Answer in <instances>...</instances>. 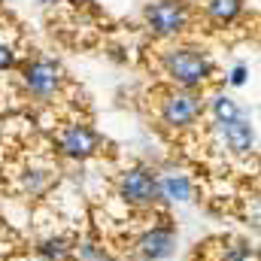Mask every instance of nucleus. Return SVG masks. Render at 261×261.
Masks as SVG:
<instances>
[{
    "instance_id": "1",
    "label": "nucleus",
    "mask_w": 261,
    "mask_h": 261,
    "mask_svg": "<svg viewBox=\"0 0 261 261\" xmlns=\"http://www.w3.org/2000/svg\"><path fill=\"white\" fill-rule=\"evenodd\" d=\"M161 64L167 70V76L173 79L176 88H186V91H197L210 82L213 76V64L203 52H197L192 46H173L161 55Z\"/></svg>"
},
{
    "instance_id": "2",
    "label": "nucleus",
    "mask_w": 261,
    "mask_h": 261,
    "mask_svg": "<svg viewBox=\"0 0 261 261\" xmlns=\"http://www.w3.org/2000/svg\"><path fill=\"white\" fill-rule=\"evenodd\" d=\"M203 116V100L197 91H186V88H173L161 97V122L173 130L192 128L197 119Z\"/></svg>"
},
{
    "instance_id": "3",
    "label": "nucleus",
    "mask_w": 261,
    "mask_h": 261,
    "mask_svg": "<svg viewBox=\"0 0 261 261\" xmlns=\"http://www.w3.org/2000/svg\"><path fill=\"white\" fill-rule=\"evenodd\" d=\"M119 197L134 206V210H152L161 195H158V176L146 167H130L119 176Z\"/></svg>"
},
{
    "instance_id": "4",
    "label": "nucleus",
    "mask_w": 261,
    "mask_h": 261,
    "mask_svg": "<svg viewBox=\"0 0 261 261\" xmlns=\"http://www.w3.org/2000/svg\"><path fill=\"white\" fill-rule=\"evenodd\" d=\"M146 24L155 37H179L189 28V6L182 0H155L146 6Z\"/></svg>"
},
{
    "instance_id": "5",
    "label": "nucleus",
    "mask_w": 261,
    "mask_h": 261,
    "mask_svg": "<svg viewBox=\"0 0 261 261\" xmlns=\"http://www.w3.org/2000/svg\"><path fill=\"white\" fill-rule=\"evenodd\" d=\"M21 76H24V88L34 97H40V100L55 97L58 88H61V82H64V70H61V64H55L52 58H34V61H28Z\"/></svg>"
},
{
    "instance_id": "6",
    "label": "nucleus",
    "mask_w": 261,
    "mask_h": 261,
    "mask_svg": "<svg viewBox=\"0 0 261 261\" xmlns=\"http://www.w3.org/2000/svg\"><path fill=\"white\" fill-rule=\"evenodd\" d=\"M58 149H61V155H67V158L85 161V158H91V155L100 152V137H97L94 128H88L82 122H73V125H67L58 134Z\"/></svg>"
},
{
    "instance_id": "7",
    "label": "nucleus",
    "mask_w": 261,
    "mask_h": 261,
    "mask_svg": "<svg viewBox=\"0 0 261 261\" xmlns=\"http://www.w3.org/2000/svg\"><path fill=\"white\" fill-rule=\"evenodd\" d=\"M216 128H219L225 146H228L234 155H252V149H255V130H252V125H249L246 116H237V119L222 122V125H216Z\"/></svg>"
},
{
    "instance_id": "8",
    "label": "nucleus",
    "mask_w": 261,
    "mask_h": 261,
    "mask_svg": "<svg viewBox=\"0 0 261 261\" xmlns=\"http://www.w3.org/2000/svg\"><path fill=\"white\" fill-rule=\"evenodd\" d=\"M173 252V231L170 228H149L137 240V255L143 261H161Z\"/></svg>"
},
{
    "instance_id": "9",
    "label": "nucleus",
    "mask_w": 261,
    "mask_h": 261,
    "mask_svg": "<svg viewBox=\"0 0 261 261\" xmlns=\"http://www.w3.org/2000/svg\"><path fill=\"white\" fill-rule=\"evenodd\" d=\"M158 195L170 203H186V200H192V182L182 173H167L158 179Z\"/></svg>"
},
{
    "instance_id": "10",
    "label": "nucleus",
    "mask_w": 261,
    "mask_h": 261,
    "mask_svg": "<svg viewBox=\"0 0 261 261\" xmlns=\"http://www.w3.org/2000/svg\"><path fill=\"white\" fill-rule=\"evenodd\" d=\"M203 12L216 24H231L243 12V0H203Z\"/></svg>"
},
{
    "instance_id": "11",
    "label": "nucleus",
    "mask_w": 261,
    "mask_h": 261,
    "mask_svg": "<svg viewBox=\"0 0 261 261\" xmlns=\"http://www.w3.org/2000/svg\"><path fill=\"white\" fill-rule=\"evenodd\" d=\"M219 261H258V255H255V249H252L249 243H243V240H231V243L222 246Z\"/></svg>"
},
{
    "instance_id": "12",
    "label": "nucleus",
    "mask_w": 261,
    "mask_h": 261,
    "mask_svg": "<svg viewBox=\"0 0 261 261\" xmlns=\"http://www.w3.org/2000/svg\"><path fill=\"white\" fill-rule=\"evenodd\" d=\"M210 107H213L216 125H222V122H231V119L243 116V113H240V107H237L231 97H222V94H219V97H213V103H210Z\"/></svg>"
},
{
    "instance_id": "13",
    "label": "nucleus",
    "mask_w": 261,
    "mask_h": 261,
    "mask_svg": "<svg viewBox=\"0 0 261 261\" xmlns=\"http://www.w3.org/2000/svg\"><path fill=\"white\" fill-rule=\"evenodd\" d=\"M40 252H43V258H49V261H70V255H73V249L67 246V240H61V237L43 240L40 243Z\"/></svg>"
},
{
    "instance_id": "14",
    "label": "nucleus",
    "mask_w": 261,
    "mask_h": 261,
    "mask_svg": "<svg viewBox=\"0 0 261 261\" xmlns=\"http://www.w3.org/2000/svg\"><path fill=\"white\" fill-rule=\"evenodd\" d=\"M12 64H15V52L6 43H0V70H9Z\"/></svg>"
},
{
    "instance_id": "15",
    "label": "nucleus",
    "mask_w": 261,
    "mask_h": 261,
    "mask_svg": "<svg viewBox=\"0 0 261 261\" xmlns=\"http://www.w3.org/2000/svg\"><path fill=\"white\" fill-rule=\"evenodd\" d=\"M246 76H249V70L240 64L234 67V73H231V85H246Z\"/></svg>"
},
{
    "instance_id": "16",
    "label": "nucleus",
    "mask_w": 261,
    "mask_h": 261,
    "mask_svg": "<svg viewBox=\"0 0 261 261\" xmlns=\"http://www.w3.org/2000/svg\"><path fill=\"white\" fill-rule=\"evenodd\" d=\"M43 3H46V0H43Z\"/></svg>"
}]
</instances>
